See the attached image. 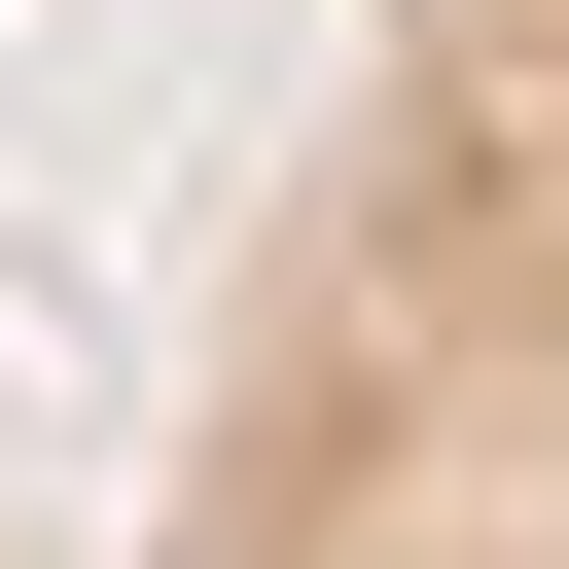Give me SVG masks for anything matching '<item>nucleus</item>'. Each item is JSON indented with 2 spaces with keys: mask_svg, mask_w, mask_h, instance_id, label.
I'll list each match as a JSON object with an SVG mask.
<instances>
[{
  "mask_svg": "<svg viewBox=\"0 0 569 569\" xmlns=\"http://www.w3.org/2000/svg\"><path fill=\"white\" fill-rule=\"evenodd\" d=\"M142 569H569V0H356L178 356Z\"/></svg>",
  "mask_w": 569,
  "mask_h": 569,
  "instance_id": "nucleus-1",
  "label": "nucleus"
},
{
  "mask_svg": "<svg viewBox=\"0 0 569 569\" xmlns=\"http://www.w3.org/2000/svg\"><path fill=\"white\" fill-rule=\"evenodd\" d=\"M0 569H36V533H0Z\"/></svg>",
  "mask_w": 569,
  "mask_h": 569,
  "instance_id": "nucleus-2",
  "label": "nucleus"
}]
</instances>
